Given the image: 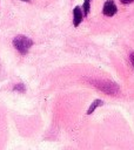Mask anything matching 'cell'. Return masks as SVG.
Returning a JSON list of instances; mask_svg holds the SVG:
<instances>
[{
    "label": "cell",
    "instance_id": "5b68a950",
    "mask_svg": "<svg viewBox=\"0 0 134 150\" xmlns=\"http://www.w3.org/2000/svg\"><path fill=\"white\" fill-rule=\"evenodd\" d=\"M103 104V101L102 100H100V98H96V100H94L93 102H92V104L89 105V108H88V110H87V115H91L98 107H101Z\"/></svg>",
    "mask_w": 134,
    "mask_h": 150
},
{
    "label": "cell",
    "instance_id": "52a82bcc",
    "mask_svg": "<svg viewBox=\"0 0 134 150\" xmlns=\"http://www.w3.org/2000/svg\"><path fill=\"white\" fill-rule=\"evenodd\" d=\"M14 90H16V91H20V93H24L25 90H26V87H25V84L24 83H18V84H15L14 86V88H13Z\"/></svg>",
    "mask_w": 134,
    "mask_h": 150
},
{
    "label": "cell",
    "instance_id": "3957f363",
    "mask_svg": "<svg viewBox=\"0 0 134 150\" xmlns=\"http://www.w3.org/2000/svg\"><path fill=\"white\" fill-rule=\"evenodd\" d=\"M118 12V8H116V5L113 0H107L103 5V8H102V13L106 15V16H113L115 13Z\"/></svg>",
    "mask_w": 134,
    "mask_h": 150
},
{
    "label": "cell",
    "instance_id": "7a4b0ae2",
    "mask_svg": "<svg viewBox=\"0 0 134 150\" xmlns=\"http://www.w3.org/2000/svg\"><path fill=\"white\" fill-rule=\"evenodd\" d=\"M13 46L21 55H25L28 53L29 48L33 46V41L26 35H16L13 39Z\"/></svg>",
    "mask_w": 134,
    "mask_h": 150
},
{
    "label": "cell",
    "instance_id": "8992f818",
    "mask_svg": "<svg viewBox=\"0 0 134 150\" xmlns=\"http://www.w3.org/2000/svg\"><path fill=\"white\" fill-rule=\"evenodd\" d=\"M89 9H91V0H85L83 1V5H82V11H83V15L85 16L88 15Z\"/></svg>",
    "mask_w": 134,
    "mask_h": 150
},
{
    "label": "cell",
    "instance_id": "6da1fadb",
    "mask_svg": "<svg viewBox=\"0 0 134 150\" xmlns=\"http://www.w3.org/2000/svg\"><path fill=\"white\" fill-rule=\"evenodd\" d=\"M91 83L98 88L99 90L108 94V95H118L120 93V88L116 83L110 81H103V80H91Z\"/></svg>",
    "mask_w": 134,
    "mask_h": 150
},
{
    "label": "cell",
    "instance_id": "277c9868",
    "mask_svg": "<svg viewBox=\"0 0 134 150\" xmlns=\"http://www.w3.org/2000/svg\"><path fill=\"white\" fill-rule=\"evenodd\" d=\"M82 18H83V11H82V7H80V6H75L74 9H73V25H74V27H78V26L81 23Z\"/></svg>",
    "mask_w": 134,
    "mask_h": 150
},
{
    "label": "cell",
    "instance_id": "ba28073f",
    "mask_svg": "<svg viewBox=\"0 0 134 150\" xmlns=\"http://www.w3.org/2000/svg\"><path fill=\"white\" fill-rule=\"evenodd\" d=\"M129 60H130V62H132V64H133V67H134V52H132V53L129 54Z\"/></svg>",
    "mask_w": 134,
    "mask_h": 150
},
{
    "label": "cell",
    "instance_id": "30bf717a",
    "mask_svg": "<svg viewBox=\"0 0 134 150\" xmlns=\"http://www.w3.org/2000/svg\"><path fill=\"white\" fill-rule=\"evenodd\" d=\"M21 1H25V2H31V0H21Z\"/></svg>",
    "mask_w": 134,
    "mask_h": 150
},
{
    "label": "cell",
    "instance_id": "9c48e42d",
    "mask_svg": "<svg viewBox=\"0 0 134 150\" xmlns=\"http://www.w3.org/2000/svg\"><path fill=\"white\" fill-rule=\"evenodd\" d=\"M120 1H121L122 4H126V5H127V4H132L134 0H120Z\"/></svg>",
    "mask_w": 134,
    "mask_h": 150
}]
</instances>
